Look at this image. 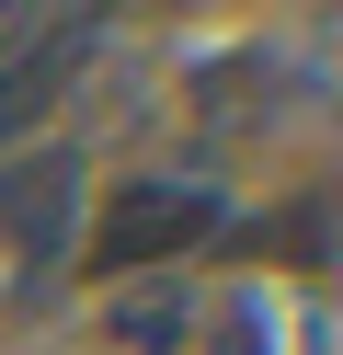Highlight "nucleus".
<instances>
[{"label":"nucleus","mask_w":343,"mask_h":355,"mask_svg":"<svg viewBox=\"0 0 343 355\" xmlns=\"http://www.w3.org/2000/svg\"><path fill=\"white\" fill-rule=\"evenodd\" d=\"M206 230V195H183V184H126L103 207V241L91 252L103 263H160V252H183V241Z\"/></svg>","instance_id":"nucleus-1"},{"label":"nucleus","mask_w":343,"mask_h":355,"mask_svg":"<svg viewBox=\"0 0 343 355\" xmlns=\"http://www.w3.org/2000/svg\"><path fill=\"white\" fill-rule=\"evenodd\" d=\"M103 332H114L126 355H183V344H195V286H183V275H137V286H114Z\"/></svg>","instance_id":"nucleus-2"},{"label":"nucleus","mask_w":343,"mask_h":355,"mask_svg":"<svg viewBox=\"0 0 343 355\" xmlns=\"http://www.w3.org/2000/svg\"><path fill=\"white\" fill-rule=\"evenodd\" d=\"M0 230H12V184H0Z\"/></svg>","instance_id":"nucleus-3"}]
</instances>
